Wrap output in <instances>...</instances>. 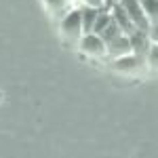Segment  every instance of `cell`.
Wrapping results in <instances>:
<instances>
[{"mask_svg":"<svg viewBox=\"0 0 158 158\" xmlns=\"http://www.w3.org/2000/svg\"><path fill=\"white\" fill-rule=\"evenodd\" d=\"M133 53V49H131V40H129V36L127 34H122V36H118L114 42H110L108 44V55L110 59H118V57H124V55H131Z\"/></svg>","mask_w":158,"mask_h":158,"instance_id":"obj_8","label":"cell"},{"mask_svg":"<svg viewBox=\"0 0 158 158\" xmlns=\"http://www.w3.org/2000/svg\"><path fill=\"white\" fill-rule=\"evenodd\" d=\"M118 4L129 13V17L133 19V23L137 25L139 30L150 32V19L146 17V13L141 9V2H139V0H118Z\"/></svg>","mask_w":158,"mask_h":158,"instance_id":"obj_3","label":"cell"},{"mask_svg":"<svg viewBox=\"0 0 158 158\" xmlns=\"http://www.w3.org/2000/svg\"><path fill=\"white\" fill-rule=\"evenodd\" d=\"M110 13H112V19H114V21L118 23V27L122 30V34L129 36V34H133L135 30H137V25H135L133 19L129 17V13L124 11L118 2H114V6H112V11H110Z\"/></svg>","mask_w":158,"mask_h":158,"instance_id":"obj_7","label":"cell"},{"mask_svg":"<svg viewBox=\"0 0 158 158\" xmlns=\"http://www.w3.org/2000/svg\"><path fill=\"white\" fill-rule=\"evenodd\" d=\"M112 21V13L108 11V9H101L97 15V21H95V27H93V34H101L106 27H108V23Z\"/></svg>","mask_w":158,"mask_h":158,"instance_id":"obj_12","label":"cell"},{"mask_svg":"<svg viewBox=\"0 0 158 158\" xmlns=\"http://www.w3.org/2000/svg\"><path fill=\"white\" fill-rule=\"evenodd\" d=\"M141 9L146 13V17L150 19V25L158 23V0H139Z\"/></svg>","mask_w":158,"mask_h":158,"instance_id":"obj_10","label":"cell"},{"mask_svg":"<svg viewBox=\"0 0 158 158\" xmlns=\"http://www.w3.org/2000/svg\"><path fill=\"white\" fill-rule=\"evenodd\" d=\"M80 2V6H91V9H108L112 11V6H114V2L112 0H78Z\"/></svg>","mask_w":158,"mask_h":158,"instance_id":"obj_14","label":"cell"},{"mask_svg":"<svg viewBox=\"0 0 158 158\" xmlns=\"http://www.w3.org/2000/svg\"><path fill=\"white\" fill-rule=\"evenodd\" d=\"M101 9H91V6H80V15H82V30L85 34H93V27L97 21V15Z\"/></svg>","mask_w":158,"mask_h":158,"instance_id":"obj_9","label":"cell"},{"mask_svg":"<svg viewBox=\"0 0 158 158\" xmlns=\"http://www.w3.org/2000/svg\"><path fill=\"white\" fill-rule=\"evenodd\" d=\"M112 2H118V0H112Z\"/></svg>","mask_w":158,"mask_h":158,"instance_id":"obj_17","label":"cell"},{"mask_svg":"<svg viewBox=\"0 0 158 158\" xmlns=\"http://www.w3.org/2000/svg\"><path fill=\"white\" fill-rule=\"evenodd\" d=\"M40 2L47 9V13H49L51 17H55L57 21H59L61 17H65L70 11L78 9L76 6V0H40Z\"/></svg>","mask_w":158,"mask_h":158,"instance_id":"obj_6","label":"cell"},{"mask_svg":"<svg viewBox=\"0 0 158 158\" xmlns=\"http://www.w3.org/2000/svg\"><path fill=\"white\" fill-rule=\"evenodd\" d=\"M78 51L86 57H103L108 53V47L99 34H85L78 40Z\"/></svg>","mask_w":158,"mask_h":158,"instance_id":"obj_2","label":"cell"},{"mask_svg":"<svg viewBox=\"0 0 158 158\" xmlns=\"http://www.w3.org/2000/svg\"><path fill=\"white\" fill-rule=\"evenodd\" d=\"M146 65L150 68V70L158 72V42H152L150 53H148V57H146Z\"/></svg>","mask_w":158,"mask_h":158,"instance_id":"obj_13","label":"cell"},{"mask_svg":"<svg viewBox=\"0 0 158 158\" xmlns=\"http://www.w3.org/2000/svg\"><path fill=\"white\" fill-rule=\"evenodd\" d=\"M129 40H131V49H133V55L146 59L148 53H150V47H152V38H150V32L146 30H135L133 34H129Z\"/></svg>","mask_w":158,"mask_h":158,"instance_id":"obj_5","label":"cell"},{"mask_svg":"<svg viewBox=\"0 0 158 158\" xmlns=\"http://www.w3.org/2000/svg\"><path fill=\"white\" fill-rule=\"evenodd\" d=\"M99 36H101V40H103V42H106V47H108L110 42H114V40H116L118 36H122V30L118 27V23L112 19V21L108 23V27H106V30H103Z\"/></svg>","mask_w":158,"mask_h":158,"instance_id":"obj_11","label":"cell"},{"mask_svg":"<svg viewBox=\"0 0 158 158\" xmlns=\"http://www.w3.org/2000/svg\"><path fill=\"white\" fill-rule=\"evenodd\" d=\"M59 32L63 40L72 42V44H78V40L85 36V30H82V15H80V6L70 11L65 17L59 19Z\"/></svg>","mask_w":158,"mask_h":158,"instance_id":"obj_1","label":"cell"},{"mask_svg":"<svg viewBox=\"0 0 158 158\" xmlns=\"http://www.w3.org/2000/svg\"><path fill=\"white\" fill-rule=\"evenodd\" d=\"M112 68L120 74H137L141 68H148L146 59L137 57V55H124V57H118V59H112Z\"/></svg>","mask_w":158,"mask_h":158,"instance_id":"obj_4","label":"cell"},{"mask_svg":"<svg viewBox=\"0 0 158 158\" xmlns=\"http://www.w3.org/2000/svg\"><path fill=\"white\" fill-rule=\"evenodd\" d=\"M150 38H152V42H158V23L150 25Z\"/></svg>","mask_w":158,"mask_h":158,"instance_id":"obj_15","label":"cell"},{"mask_svg":"<svg viewBox=\"0 0 158 158\" xmlns=\"http://www.w3.org/2000/svg\"><path fill=\"white\" fill-rule=\"evenodd\" d=\"M2 99H4V95H2V93H0V101H2Z\"/></svg>","mask_w":158,"mask_h":158,"instance_id":"obj_16","label":"cell"}]
</instances>
